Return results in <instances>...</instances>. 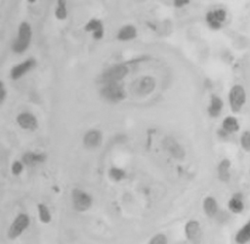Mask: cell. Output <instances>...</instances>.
<instances>
[{
  "instance_id": "23",
  "label": "cell",
  "mask_w": 250,
  "mask_h": 244,
  "mask_svg": "<svg viewBox=\"0 0 250 244\" xmlns=\"http://www.w3.org/2000/svg\"><path fill=\"white\" fill-rule=\"evenodd\" d=\"M38 219L43 224H49L52 220V215L49 210V208L43 204L40 203L38 205Z\"/></svg>"
},
{
  "instance_id": "25",
  "label": "cell",
  "mask_w": 250,
  "mask_h": 244,
  "mask_svg": "<svg viewBox=\"0 0 250 244\" xmlns=\"http://www.w3.org/2000/svg\"><path fill=\"white\" fill-rule=\"evenodd\" d=\"M55 16L58 20H65L68 16V11L66 7V1H58V6L55 11Z\"/></svg>"
},
{
  "instance_id": "5",
  "label": "cell",
  "mask_w": 250,
  "mask_h": 244,
  "mask_svg": "<svg viewBox=\"0 0 250 244\" xmlns=\"http://www.w3.org/2000/svg\"><path fill=\"white\" fill-rule=\"evenodd\" d=\"M102 95L111 102H119L125 97V93L118 82L107 83L102 90Z\"/></svg>"
},
{
  "instance_id": "14",
  "label": "cell",
  "mask_w": 250,
  "mask_h": 244,
  "mask_svg": "<svg viewBox=\"0 0 250 244\" xmlns=\"http://www.w3.org/2000/svg\"><path fill=\"white\" fill-rule=\"evenodd\" d=\"M202 208L205 215L209 218H213L218 214L219 206L217 200L213 196H206L202 203Z\"/></svg>"
},
{
  "instance_id": "24",
  "label": "cell",
  "mask_w": 250,
  "mask_h": 244,
  "mask_svg": "<svg viewBox=\"0 0 250 244\" xmlns=\"http://www.w3.org/2000/svg\"><path fill=\"white\" fill-rule=\"evenodd\" d=\"M239 143L244 151L250 152V131L242 132L239 138Z\"/></svg>"
},
{
  "instance_id": "2",
  "label": "cell",
  "mask_w": 250,
  "mask_h": 244,
  "mask_svg": "<svg viewBox=\"0 0 250 244\" xmlns=\"http://www.w3.org/2000/svg\"><path fill=\"white\" fill-rule=\"evenodd\" d=\"M246 103L245 89L239 85H233L229 92V104L233 113H238L243 109Z\"/></svg>"
},
{
  "instance_id": "19",
  "label": "cell",
  "mask_w": 250,
  "mask_h": 244,
  "mask_svg": "<svg viewBox=\"0 0 250 244\" xmlns=\"http://www.w3.org/2000/svg\"><path fill=\"white\" fill-rule=\"evenodd\" d=\"M164 146H165V149L170 152V154H172V156L176 158H180L185 155L183 149L178 145V143L174 139H171V138L166 139L164 141Z\"/></svg>"
},
{
  "instance_id": "28",
  "label": "cell",
  "mask_w": 250,
  "mask_h": 244,
  "mask_svg": "<svg viewBox=\"0 0 250 244\" xmlns=\"http://www.w3.org/2000/svg\"><path fill=\"white\" fill-rule=\"evenodd\" d=\"M24 165L25 164L23 163V161H14L13 164H12V167H11L13 175H15V176L20 175L23 172Z\"/></svg>"
},
{
  "instance_id": "17",
  "label": "cell",
  "mask_w": 250,
  "mask_h": 244,
  "mask_svg": "<svg viewBox=\"0 0 250 244\" xmlns=\"http://www.w3.org/2000/svg\"><path fill=\"white\" fill-rule=\"evenodd\" d=\"M224 103L222 99L216 95H212L210 99V104L208 107V113L211 117H218L222 113Z\"/></svg>"
},
{
  "instance_id": "18",
  "label": "cell",
  "mask_w": 250,
  "mask_h": 244,
  "mask_svg": "<svg viewBox=\"0 0 250 244\" xmlns=\"http://www.w3.org/2000/svg\"><path fill=\"white\" fill-rule=\"evenodd\" d=\"M137 37V30L134 26L126 25L122 27L118 34H117V39L120 41H129L134 39Z\"/></svg>"
},
{
  "instance_id": "27",
  "label": "cell",
  "mask_w": 250,
  "mask_h": 244,
  "mask_svg": "<svg viewBox=\"0 0 250 244\" xmlns=\"http://www.w3.org/2000/svg\"><path fill=\"white\" fill-rule=\"evenodd\" d=\"M149 244H168V239L164 233H156L150 239Z\"/></svg>"
},
{
  "instance_id": "11",
  "label": "cell",
  "mask_w": 250,
  "mask_h": 244,
  "mask_svg": "<svg viewBox=\"0 0 250 244\" xmlns=\"http://www.w3.org/2000/svg\"><path fill=\"white\" fill-rule=\"evenodd\" d=\"M239 130V123L238 120L231 115H229L224 118L222 121V128L219 131L220 134H222L223 137H226L230 134L236 133Z\"/></svg>"
},
{
  "instance_id": "3",
  "label": "cell",
  "mask_w": 250,
  "mask_h": 244,
  "mask_svg": "<svg viewBox=\"0 0 250 244\" xmlns=\"http://www.w3.org/2000/svg\"><path fill=\"white\" fill-rule=\"evenodd\" d=\"M31 224V220L30 217L25 214H19L12 222L9 230L7 232V235L10 239H17L18 237H20L29 227Z\"/></svg>"
},
{
  "instance_id": "6",
  "label": "cell",
  "mask_w": 250,
  "mask_h": 244,
  "mask_svg": "<svg viewBox=\"0 0 250 244\" xmlns=\"http://www.w3.org/2000/svg\"><path fill=\"white\" fill-rule=\"evenodd\" d=\"M185 234L187 239L192 244L200 243L202 239V229L200 224L195 220H190L185 225Z\"/></svg>"
},
{
  "instance_id": "8",
  "label": "cell",
  "mask_w": 250,
  "mask_h": 244,
  "mask_svg": "<svg viewBox=\"0 0 250 244\" xmlns=\"http://www.w3.org/2000/svg\"><path fill=\"white\" fill-rule=\"evenodd\" d=\"M17 123L25 130L34 131L38 128V119L30 113H22L17 116Z\"/></svg>"
},
{
  "instance_id": "7",
  "label": "cell",
  "mask_w": 250,
  "mask_h": 244,
  "mask_svg": "<svg viewBox=\"0 0 250 244\" xmlns=\"http://www.w3.org/2000/svg\"><path fill=\"white\" fill-rule=\"evenodd\" d=\"M227 20V12L222 9H215L206 14V23L212 30H220Z\"/></svg>"
},
{
  "instance_id": "15",
  "label": "cell",
  "mask_w": 250,
  "mask_h": 244,
  "mask_svg": "<svg viewBox=\"0 0 250 244\" xmlns=\"http://www.w3.org/2000/svg\"><path fill=\"white\" fill-rule=\"evenodd\" d=\"M234 241L236 244H247L250 242V220L236 231Z\"/></svg>"
},
{
  "instance_id": "13",
  "label": "cell",
  "mask_w": 250,
  "mask_h": 244,
  "mask_svg": "<svg viewBox=\"0 0 250 244\" xmlns=\"http://www.w3.org/2000/svg\"><path fill=\"white\" fill-rule=\"evenodd\" d=\"M102 138V133L99 130H90L85 134L83 144L88 149H95L101 144Z\"/></svg>"
},
{
  "instance_id": "30",
  "label": "cell",
  "mask_w": 250,
  "mask_h": 244,
  "mask_svg": "<svg viewBox=\"0 0 250 244\" xmlns=\"http://www.w3.org/2000/svg\"><path fill=\"white\" fill-rule=\"evenodd\" d=\"M174 4L176 7H183L187 4H189V1H186V0H177V1L174 2Z\"/></svg>"
},
{
  "instance_id": "29",
  "label": "cell",
  "mask_w": 250,
  "mask_h": 244,
  "mask_svg": "<svg viewBox=\"0 0 250 244\" xmlns=\"http://www.w3.org/2000/svg\"><path fill=\"white\" fill-rule=\"evenodd\" d=\"M6 96H7V92H6V89L4 87L3 82L1 81V82H0V103L2 104L4 102Z\"/></svg>"
},
{
  "instance_id": "21",
  "label": "cell",
  "mask_w": 250,
  "mask_h": 244,
  "mask_svg": "<svg viewBox=\"0 0 250 244\" xmlns=\"http://www.w3.org/2000/svg\"><path fill=\"white\" fill-rule=\"evenodd\" d=\"M45 159H46V155L44 153L27 152L23 156V163L28 166H34L36 164L44 162Z\"/></svg>"
},
{
  "instance_id": "1",
  "label": "cell",
  "mask_w": 250,
  "mask_h": 244,
  "mask_svg": "<svg viewBox=\"0 0 250 244\" xmlns=\"http://www.w3.org/2000/svg\"><path fill=\"white\" fill-rule=\"evenodd\" d=\"M32 36H33V32H32L31 26L27 22L22 23L19 27L18 38L12 46L13 51L18 54L25 52L31 44Z\"/></svg>"
},
{
  "instance_id": "4",
  "label": "cell",
  "mask_w": 250,
  "mask_h": 244,
  "mask_svg": "<svg viewBox=\"0 0 250 244\" xmlns=\"http://www.w3.org/2000/svg\"><path fill=\"white\" fill-rule=\"evenodd\" d=\"M72 200L75 209L78 212H85L89 210L93 203L91 195L79 188H75L72 191Z\"/></svg>"
},
{
  "instance_id": "16",
  "label": "cell",
  "mask_w": 250,
  "mask_h": 244,
  "mask_svg": "<svg viewBox=\"0 0 250 244\" xmlns=\"http://www.w3.org/2000/svg\"><path fill=\"white\" fill-rule=\"evenodd\" d=\"M85 30L89 33H92L93 38L95 39H101L104 37V27L101 21L97 20V19H92L90 20L86 27Z\"/></svg>"
},
{
  "instance_id": "12",
  "label": "cell",
  "mask_w": 250,
  "mask_h": 244,
  "mask_svg": "<svg viewBox=\"0 0 250 244\" xmlns=\"http://www.w3.org/2000/svg\"><path fill=\"white\" fill-rule=\"evenodd\" d=\"M228 208L232 214H240L243 212L245 205L243 201V196L241 193H234L228 201Z\"/></svg>"
},
{
  "instance_id": "26",
  "label": "cell",
  "mask_w": 250,
  "mask_h": 244,
  "mask_svg": "<svg viewBox=\"0 0 250 244\" xmlns=\"http://www.w3.org/2000/svg\"><path fill=\"white\" fill-rule=\"evenodd\" d=\"M109 175H110L112 180H114L115 182H119V181H121L125 177V172L122 169H120V168L114 167V168H112L110 170Z\"/></svg>"
},
{
  "instance_id": "22",
  "label": "cell",
  "mask_w": 250,
  "mask_h": 244,
  "mask_svg": "<svg viewBox=\"0 0 250 244\" xmlns=\"http://www.w3.org/2000/svg\"><path fill=\"white\" fill-rule=\"evenodd\" d=\"M154 80L152 77L146 76L142 78L136 86L137 92L140 94H150L154 89Z\"/></svg>"
},
{
  "instance_id": "9",
  "label": "cell",
  "mask_w": 250,
  "mask_h": 244,
  "mask_svg": "<svg viewBox=\"0 0 250 244\" xmlns=\"http://www.w3.org/2000/svg\"><path fill=\"white\" fill-rule=\"evenodd\" d=\"M36 67V60L35 59H28L25 62L13 67L11 71V77L13 79H19L23 75H25L27 73H29L31 70H33Z\"/></svg>"
},
{
  "instance_id": "10",
  "label": "cell",
  "mask_w": 250,
  "mask_h": 244,
  "mask_svg": "<svg viewBox=\"0 0 250 244\" xmlns=\"http://www.w3.org/2000/svg\"><path fill=\"white\" fill-rule=\"evenodd\" d=\"M127 74V69L123 66H115L108 70L104 75V80L106 83L118 82Z\"/></svg>"
},
{
  "instance_id": "20",
  "label": "cell",
  "mask_w": 250,
  "mask_h": 244,
  "mask_svg": "<svg viewBox=\"0 0 250 244\" xmlns=\"http://www.w3.org/2000/svg\"><path fill=\"white\" fill-rule=\"evenodd\" d=\"M231 165V161L227 158L221 160V162L219 163L217 171H218V177L221 182H229L230 181Z\"/></svg>"
}]
</instances>
